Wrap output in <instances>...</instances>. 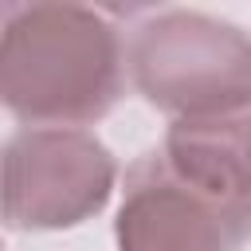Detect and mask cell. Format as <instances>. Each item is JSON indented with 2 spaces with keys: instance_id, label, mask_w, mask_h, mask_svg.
Returning <instances> with one entry per match:
<instances>
[{
  "instance_id": "1",
  "label": "cell",
  "mask_w": 251,
  "mask_h": 251,
  "mask_svg": "<svg viewBox=\"0 0 251 251\" xmlns=\"http://www.w3.org/2000/svg\"><path fill=\"white\" fill-rule=\"evenodd\" d=\"M114 12L82 4H0V98L24 126L82 129L126 82Z\"/></svg>"
},
{
  "instance_id": "2",
  "label": "cell",
  "mask_w": 251,
  "mask_h": 251,
  "mask_svg": "<svg viewBox=\"0 0 251 251\" xmlns=\"http://www.w3.org/2000/svg\"><path fill=\"white\" fill-rule=\"evenodd\" d=\"M126 78L173 122L251 110V35L188 8H145L126 35Z\"/></svg>"
},
{
  "instance_id": "3",
  "label": "cell",
  "mask_w": 251,
  "mask_h": 251,
  "mask_svg": "<svg viewBox=\"0 0 251 251\" xmlns=\"http://www.w3.org/2000/svg\"><path fill=\"white\" fill-rule=\"evenodd\" d=\"M118 165L86 129L24 126L4 145V220L12 231H59L98 216Z\"/></svg>"
},
{
  "instance_id": "4",
  "label": "cell",
  "mask_w": 251,
  "mask_h": 251,
  "mask_svg": "<svg viewBox=\"0 0 251 251\" xmlns=\"http://www.w3.org/2000/svg\"><path fill=\"white\" fill-rule=\"evenodd\" d=\"M114 239L118 251H239L251 239V204L188 180L153 149L126 173Z\"/></svg>"
},
{
  "instance_id": "5",
  "label": "cell",
  "mask_w": 251,
  "mask_h": 251,
  "mask_svg": "<svg viewBox=\"0 0 251 251\" xmlns=\"http://www.w3.org/2000/svg\"><path fill=\"white\" fill-rule=\"evenodd\" d=\"M161 153L188 180L235 204H251V110L227 118L173 122Z\"/></svg>"
}]
</instances>
